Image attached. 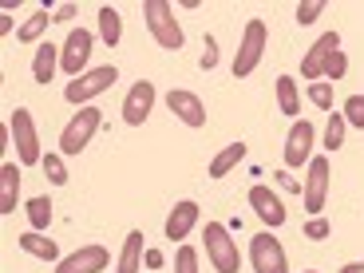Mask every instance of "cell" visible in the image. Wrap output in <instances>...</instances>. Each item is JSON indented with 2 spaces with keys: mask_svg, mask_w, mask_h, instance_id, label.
I'll list each match as a JSON object with an SVG mask.
<instances>
[{
  "mask_svg": "<svg viewBox=\"0 0 364 273\" xmlns=\"http://www.w3.org/2000/svg\"><path fill=\"white\" fill-rule=\"evenodd\" d=\"M328 234H333V226H328L325 218H309V222H305V237H313V242H325Z\"/></svg>",
  "mask_w": 364,
  "mask_h": 273,
  "instance_id": "33",
  "label": "cell"
},
{
  "mask_svg": "<svg viewBox=\"0 0 364 273\" xmlns=\"http://www.w3.org/2000/svg\"><path fill=\"white\" fill-rule=\"evenodd\" d=\"M28 222H32V230H40V234L52 226V198H48V194L28 198Z\"/></svg>",
  "mask_w": 364,
  "mask_h": 273,
  "instance_id": "24",
  "label": "cell"
},
{
  "mask_svg": "<svg viewBox=\"0 0 364 273\" xmlns=\"http://www.w3.org/2000/svg\"><path fill=\"white\" fill-rule=\"evenodd\" d=\"M265 40H269L265 20H246V32H242V44H237V55H234V75L237 80L254 75V68L262 64V55H265Z\"/></svg>",
  "mask_w": 364,
  "mask_h": 273,
  "instance_id": "3",
  "label": "cell"
},
{
  "mask_svg": "<svg viewBox=\"0 0 364 273\" xmlns=\"http://www.w3.org/2000/svg\"><path fill=\"white\" fill-rule=\"evenodd\" d=\"M107 262H111V254L103 246H80L72 257H64L55 265V273H103Z\"/></svg>",
  "mask_w": 364,
  "mask_h": 273,
  "instance_id": "13",
  "label": "cell"
},
{
  "mask_svg": "<svg viewBox=\"0 0 364 273\" xmlns=\"http://www.w3.org/2000/svg\"><path fill=\"white\" fill-rule=\"evenodd\" d=\"M100 123H103V111L100 107H80L64 123V131H60V155H80L83 146L95 139Z\"/></svg>",
  "mask_w": 364,
  "mask_h": 273,
  "instance_id": "2",
  "label": "cell"
},
{
  "mask_svg": "<svg viewBox=\"0 0 364 273\" xmlns=\"http://www.w3.org/2000/svg\"><path fill=\"white\" fill-rule=\"evenodd\" d=\"M60 52H64V48L40 44L36 48V60H32V80H36V83H52L55 68H60Z\"/></svg>",
  "mask_w": 364,
  "mask_h": 273,
  "instance_id": "20",
  "label": "cell"
},
{
  "mask_svg": "<svg viewBox=\"0 0 364 273\" xmlns=\"http://www.w3.org/2000/svg\"><path fill=\"white\" fill-rule=\"evenodd\" d=\"M166 107H171V115H178L186 127H206V107H202V100L194 91H171V95H166Z\"/></svg>",
  "mask_w": 364,
  "mask_h": 273,
  "instance_id": "14",
  "label": "cell"
},
{
  "mask_svg": "<svg viewBox=\"0 0 364 273\" xmlns=\"http://www.w3.org/2000/svg\"><path fill=\"white\" fill-rule=\"evenodd\" d=\"M100 36H103V44H107V48H115L119 36H123V16H119L111 4H103V9H100Z\"/></svg>",
  "mask_w": 364,
  "mask_h": 273,
  "instance_id": "23",
  "label": "cell"
},
{
  "mask_svg": "<svg viewBox=\"0 0 364 273\" xmlns=\"http://www.w3.org/2000/svg\"><path fill=\"white\" fill-rule=\"evenodd\" d=\"M12 123V143H16V155L24 166L32 163H44V155H40V135H36V119H32V111L28 107H16L9 115Z\"/></svg>",
  "mask_w": 364,
  "mask_h": 273,
  "instance_id": "6",
  "label": "cell"
},
{
  "mask_svg": "<svg viewBox=\"0 0 364 273\" xmlns=\"http://www.w3.org/2000/svg\"><path fill=\"white\" fill-rule=\"evenodd\" d=\"M75 16V4H60V9L52 12V20H72Z\"/></svg>",
  "mask_w": 364,
  "mask_h": 273,
  "instance_id": "36",
  "label": "cell"
},
{
  "mask_svg": "<svg viewBox=\"0 0 364 273\" xmlns=\"http://www.w3.org/2000/svg\"><path fill=\"white\" fill-rule=\"evenodd\" d=\"M341 115H345V123H353V127L364 131V95H348Z\"/></svg>",
  "mask_w": 364,
  "mask_h": 273,
  "instance_id": "29",
  "label": "cell"
},
{
  "mask_svg": "<svg viewBox=\"0 0 364 273\" xmlns=\"http://www.w3.org/2000/svg\"><path fill=\"white\" fill-rule=\"evenodd\" d=\"M305 273H317V269H305Z\"/></svg>",
  "mask_w": 364,
  "mask_h": 273,
  "instance_id": "39",
  "label": "cell"
},
{
  "mask_svg": "<svg viewBox=\"0 0 364 273\" xmlns=\"http://www.w3.org/2000/svg\"><path fill=\"white\" fill-rule=\"evenodd\" d=\"M309 100H313V107H321V111H333V83H313L309 87Z\"/></svg>",
  "mask_w": 364,
  "mask_h": 273,
  "instance_id": "30",
  "label": "cell"
},
{
  "mask_svg": "<svg viewBox=\"0 0 364 273\" xmlns=\"http://www.w3.org/2000/svg\"><path fill=\"white\" fill-rule=\"evenodd\" d=\"M151 107H155V83L139 80L135 87L127 91V100H123V123H127V127H143Z\"/></svg>",
  "mask_w": 364,
  "mask_h": 273,
  "instance_id": "11",
  "label": "cell"
},
{
  "mask_svg": "<svg viewBox=\"0 0 364 273\" xmlns=\"http://www.w3.org/2000/svg\"><path fill=\"white\" fill-rule=\"evenodd\" d=\"M321 12H325V0H305V4H297V24H313V20H321Z\"/></svg>",
  "mask_w": 364,
  "mask_h": 273,
  "instance_id": "31",
  "label": "cell"
},
{
  "mask_svg": "<svg viewBox=\"0 0 364 273\" xmlns=\"http://www.w3.org/2000/svg\"><path fill=\"white\" fill-rule=\"evenodd\" d=\"M246 159V143H230V146H222L218 155L210 159V178H226L230 171H234L237 163Z\"/></svg>",
  "mask_w": 364,
  "mask_h": 273,
  "instance_id": "21",
  "label": "cell"
},
{
  "mask_svg": "<svg viewBox=\"0 0 364 273\" xmlns=\"http://www.w3.org/2000/svg\"><path fill=\"white\" fill-rule=\"evenodd\" d=\"M345 72H348V60H345V52L337 48V52L328 55V64H325V80H328V83H337Z\"/></svg>",
  "mask_w": 364,
  "mask_h": 273,
  "instance_id": "32",
  "label": "cell"
},
{
  "mask_svg": "<svg viewBox=\"0 0 364 273\" xmlns=\"http://www.w3.org/2000/svg\"><path fill=\"white\" fill-rule=\"evenodd\" d=\"M20 250H24L28 257H40V262H60V250H55V242H48L40 230H28V234L16 237Z\"/></svg>",
  "mask_w": 364,
  "mask_h": 273,
  "instance_id": "19",
  "label": "cell"
},
{
  "mask_svg": "<svg viewBox=\"0 0 364 273\" xmlns=\"http://www.w3.org/2000/svg\"><path fill=\"white\" fill-rule=\"evenodd\" d=\"M214 64H218V40H214V36H206V40H202V68L210 72Z\"/></svg>",
  "mask_w": 364,
  "mask_h": 273,
  "instance_id": "34",
  "label": "cell"
},
{
  "mask_svg": "<svg viewBox=\"0 0 364 273\" xmlns=\"http://www.w3.org/2000/svg\"><path fill=\"white\" fill-rule=\"evenodd\" d=\"M341 273H364V262H348V265H341Z\"/></svg>",
  "mask_w": 364,
  "mask_h": 273,
  "instance_id": "38",
  "label": "cell"
},
{
  "mask_svg": "<svg viewBox=\"0 0 364 273\" xmlns=\"http://www.w3.org/2000/svg\"><path fill=\"white\" fill-rule=\"evenodd\" d=\"M250 265H254V273H289L282 242H277L269 230H262V234L250 237Z\"/></svg>",
  "mask_w": 364,
  "mask_h": 273,
  "instance_id": "7",
  "label": "cell"
},
{
  "mask_svg": "<svg viewBox=\"0 0 364 273\" xmlns=\"http://www.w3.org/2000/svg\"><path fill=\"white\" fill-rule=\"evenodd\" d=\"M48 24H55V20H52V9H48V4H44V9H36V12H32V16L24 20V24H20L16 40H20V44H36V40H40V36H44V32H48Z\"/></svg>",
  "mask_w": 364,
  "mask_h": 273,
  "instance_id": "22",
  "label": "cell"
},
{
  "mask_svg": "<svg viewBox=\"0 0 364 273\" xmlns=\"http://www.w3.org/2000/svg\"><path fill=\"white\" fill-rule=\"evenodd\" d=\"M345 115H328V127H325V151H337L345 146Z\"/></svg>",
  "mask_w": 364,
  "mask_h": 273,
  "instance_id": "26",
  "label": "cell"
},
{
  "mask_svg": "<svg viewBox=\"0 0 364 273\" xmlns=\"http://www.w3.org/2000/svg\"><path fill=\"white\" fill-rule=\"evenodd\" d=\"M143 242H146L143 230H131L127 242H123V254H119V269L115 273H139V269H143V257H146Z\"/></svg>",
  "mask_w": 364,
  "mask_h": 273,
  "instance_id": "17",
  "label": "cell"
},
{
  "mask_svg": "<svg viewBox=\"0 0 364 273\" xmlns=\"http://www.w3.org/2000/svg\"><path fill=\"white\" fill-rule=\"evenodd\" d=\"M198 226V202H178V206L171 210V214H166V242H186V234H191V230Z\"/></svg>",
  "mask_w": 364,
  "mask_h": 273,
  "instance_id": "15",
  "label": "cell"
},
{
  "mask_svg": "<svg viewBox=\"0 0 364 273\" xmlns=\"http://www.w3.org/2000/svg\"><path fill=\"white\" fill-rule=\"evenodd\" d=\"M250 206H254V214H257V218H262L269 230L285 222V206H282V198H277L269 186H254V191H250Z\"/></svg>",
  "mask_w": 364,
  "mask_h": 273,
  "instance_id": "16",
  "label": "cell"
},
{
  "mask_svg": "<svg viewBox=\"0 0 364 273\" xmlns=\"http://www.w3.org/2000/svg\"><path fill=\"white\" fill-rule=\"evenodd\" d=\"M44 174H48V182H52V186H64L68 182V166H64V155H44Z\"/></svg>",
  "mask_w": 364,
  "mask_h": 273,
  "instance_id": "27",
  "label": "cell"
},
{
  "mask_svg": "<svg viewBox=\"0 0 364 273\" xmlns=\"http://www.w3.org/2000/svg\"><path fill=\"white\" fill-rule=\"evenodd\" d=\"M325 198H328V159L317 155V159H309V178H305V210L313 218H321Z\"/></svg>",
  "mask_w": 364,
  "mask_h": 273,
  "instance_id": "10",
  "label": "cell"
},
{
  "mask_svg": "<svg viewBox=\"0 0 364 273\" xmlns=\"http://www.w3.org/2000/svg\"><path fill=\"white\" fill-rule=\"evenodd\" d=\"M16 198H20V166L4 163L0 166V214H12Z\"/></svg>",
  "mask_w": 364,
  "mask_h": 273,
  "instance_id": "18",
  "label": "cell"
},
{
  "mask_svg": "<svg viewBox=\"0 0 364 273\" xmlns=\"http://www.w3.org/2000/svg\"><path fill=\"white\" fill-rule=\"evenodd\" d=\"M115 80H119V68H115V64L91 68V72H83L80 80L68 83V87H64V100H68V103H75V107H87V100L103 95V91H107Z\"/></svg>",
  "mask_w": 364,
  "mask_h": 273,
  "instance_id": "4",
  "label": "cell"
},
{
  "mask_svg": "<svg viewBox=\"0 0 364 273\" xmlns=\"http://www.w3.org/2000/svg\"><path fill=\"white\" fill-rule=\"evenodd\" d=\"M273 178H282V186H285V191H301V182H297V178H289V171H277Z\"/></svg>",
  "mask_w": 364,
  "mask_h": 273,
  "instance_id": "35",
  "label": "cell"
},
{
  "mask_svg": "<svg viewBox=\"0 0 364 273\" xmlns=\"http://www.w3.org/2000/svg\"><path fill=\"white\" fill-rule=\"evenodd\" d=\"M146 265H151V269H159V265H163V250H146V257H143Z\"/></svg>",
  "mask_w": 364,
  "mask_h": 273,
  "instance_id": "37",
  "label": "cell"
},
{
  "mask_svg": "<svg viewBox=\"0 0 364 273\" xmlns=\"http://www.w3.org/2000/svg\"><path fill=\"white\" fill-rule=\"evenodd\" d=\"M277 103H282L285 115H301V95H297L293 75H277Z\"/></svg>",
  "mask_w": 364,
  "mask_h": 273,
  "instance_id": "25",
  "label": "cell"
},
{
  "mask_svg": "<svg viewBox=\"0 0 364 273\" xmlns=\"http://www.w3.org/2000/svg\"><path fill=\"white\" fill-rule=\"evenodd\" d=\"M143 16H146V32L155 36V44L163 48V52H178V48L186 44L178 20H174V9L166 4V0H146Z\"/></svg>",
  "mask_w": 364,
  "mask_h": 273,
  "instance_id": "1",
  "label": "cell"
},
{
  "mask_svg": "<svg viewBox=\"0 0 364 273\" xmlns=\"http://www.w3.org/2000/svg\"><path fill=\"white\" fill-rule=\"evenodd\" d=\"M91 48H95V36H91L87 28H72L64 40V52H60V68H64L72 80H80L83 68H87L91 60Z\"/></svg>",
  "mask_w": 364,
  "mask_h": 273,
  "instance_id": "8",
  "label": "cell"
},
{
  "mask_svg": "<svg viewBox=\"0 0 364 273\" xmlns=\"http://www.w3.org/2000/svg\"><path fill=\"white\" fill-rule=\"evenodd\" d=\"M313 143H317V127H313L309 119H293L289 139H285V166L297 171L301 163H309V159H313Z\"/></svg>",
  "mask_w": 364,
  "mask_h": 273,
  "instance_id": "9",
  "label": "cell"
},
{
  "mask_svg": "<svg viewBox=\"0 0 364 273\" xmlns=\"http://www.w3.org/2000/svg\"><path fill=\"white\" fill-rule=\"evenodd\" d=\"M337 48H341V32H325V36L305 52V60H301V75H305V80H325V64H328V55L337 52Z\"/></svg>",
  "mask_w": 364,
  "mask_h": 273,
  "instance_id": "12",
  "label": "cell"
},
{
  "mask_svg": "<svg viewBox=\"0 0 364 273\" xmlns=\"http://www.w3.org/2000/svg\"><path fill=\"white\" fill-rule=\"evenodd\" d=\"M174 273H198V250L178 246V254H174Z\"/></svg>",
  "mask_w": 364,
  "mask_h": 273,
  "instance_id": "28",
  "label": "cell"
},
{
  "mask_svg": "<svg viewBox=\"0 0 364 273\" xmlns=\"http://www.w3.org/2000/svg\"><path fill=\"white\" fill-rule=\"evenodd\" d=\"M206 257L218 273H237L242 269L237 242H230V230L222 226V222H206Z\"/></svg>",
  "mask_w": 364,
  "mask_h": 273,
  "instance_id": "5",
  "label": "cell"
}]
</instances>
